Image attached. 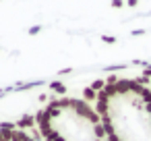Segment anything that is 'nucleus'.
<instances>
[{
    "label": "nucleus",
    "instance_id": "nucleus-1",
    "mask_svg": "<svg viewBox=\"0 0 151 141\" xmlns=\"http://www.w3.org/2000/svg\"><path fill=\"white\" fill-rule=\"evenodd\" d=\"M101 116L114 141H151V85L143 71H110L79 91Z\"/></svg>",
    "mask_w": 151,
    "mask_h": 141
},
{
    "label": "nucleus",
    "instance_id": "nucleus-2",
    "mask_svg": "<svg viewBox=\"0 0 151 141\" xmlns=\"http://www.w3.org/2000/svg\"><path fill=\"white\" fill-rule=\"evenodd\" d=\"M23 118L40 141H114L97 110L81 93L54 91Z\"/></svg>",
    "mask_w": 151,
    "mask_h": 141
},
{
    "label": "nucleus",
    "instance_id": "nucleus-3",
    "mask_svg": "<svg viewBox=\"0 0 151 141\" xmlns=\"http://www.w3.org/2000/svg\"><path fill=\"white\" fill-rule=\"evenodd\" d=\"M0 141H40L25 118H0Z\"/></svg>",
    "mask_w": 151,
    "mask_h": 141
}]
</instances>
